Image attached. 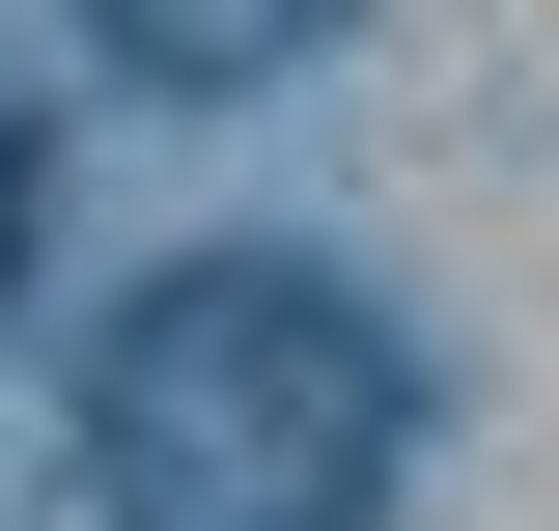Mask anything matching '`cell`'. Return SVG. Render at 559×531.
I'll return each mask as SVG.
<instances>
[{"instance_id":"6da1fadb","label":"cell","mask_w":559,"mask_h":531,"mask_svg":"<svg viewBox=\"0 0 559 531\" xmlns=\"http://www.w3.org/2000/svg\"><path fill=\"white\" fill-rule=\"evenodd\" d=\"M419 335L336 252H168L84 335V504L112 531H392Z\"/></svg>"},{"instance_id":"3957f363","label":"cell","mask_w":559,"mask_h":531,"mask_svg":"<svg viewBox=\"0 0 559 531\" xmlns=\"http://www.w3.org/2000/svg\"><path fill=\"white\" fill-rule=\"evenodd\" d=\"M0 224H28V113H0Z\"/></svg>"},{"instance_id":"7a4b0ae2","label":"cell","mask_w":559,"mask_h":531,"mask_svg":"<svg viewBox=\"0 0 559 531\" xmlns=\"http://www.w3.org/2000/svg\"><path fill=\"white\" fill-rule=\"evenodd\" d=\"M336 0H112V84H280Z\"/></svg>"}]
</instances>
